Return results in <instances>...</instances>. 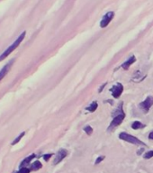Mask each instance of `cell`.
Instances as JSON below:
<instances>
[{"label": "cell", "instance_id": "obj_12", "mask_svg": "<svg viewBox=\"0 0 153 173\" xmlns=\"http://www.w3.org/2000/svg\"><path fill=\"white\" fill-rule=\"evenodd\" d=\"M97 107H98V103H97L96 101H93L88 106H87L86 109L87 110V111H89V112H91V113H93V112H95L96 110L97 109Z\"/></svg>", "mask_w": 153, "mask_h": 173}, {"label": "cell", "instance_id": "obj_14", "mask_svg": "<svg viewBox=\"0 0 153 173\" xmlns=\"http://www.w3.org/2000/svg\"><path fill=\"white\" fill-rule=\"evenodd\" d=\"M25 132H21L20 135H18L16 138H15V139H14V140L12 141V143H11V144H12V145H15L16 143H18L19 141L22 140V138L25 136Z\"/></svg>", "mask_w": 153, "mask_h": 173}, {"label": "cell", "instance_id": "obj_22", "mask_svg": "<svg viewBox=\"0 0 153 173\" xmlns=\"http://www.w3.org/2000/svg\"><path fill=\"white\" fill-rule=\"evenodd\" d=\"M143 151H144V149H141V150H140L139 152H137V154H138V155H141V154L142 153Z\"/></svg>", "mask_w": 153, "mask_h": 173}, {"label": "cell", "instance_id": "obj_5", "mask_svg": "<svg viewBox=\"0 0 153 173\" xmlns=\"http://www.w3.org/2000/svg\"><path fill=\"white\" fill-rule=\"evenodd\" d=\"M113 17H114V12L110 11L108 13H106L103 16V18H102V20L100 22V27L101 28H105L111 23V21L113 20Z\"/></svg>", "mask_w": 153, "mask_h": 173}, {"label": "cell", "instance_id": "obj_9", "mask_svg": "<svg viewBox=\"0 0 153 173\" xmlns=\"http://www.w3.org/2000/svg\"><path fill=\"white\" fill-rule=\"evenodd\" d=\"M34 158H35V154H31L30 156L26 157V158L20 163V166H19L20 169L21 168H27V166L30 165V162L32 161Z\"/></svg>", "mask_w": 153, "mask_h": 173}, {"label": "cell", "instance_id": "obj_10", "mask_svg": "<svg viewBox=\"0 0 153 173\" xmlns=\"http://www.w3.org/2000/svg\"><path fill=\"white\" fill-rule=\"evenodd\" d=\"M135 61H136L135 56H131L125 62H124V63L122 64V68L124 69H125V70H127L130 67H131V65H133Z\"/></svg>", "mask_w": 153, "mask_h": 173}, {"label": "cell", "instance_id": "obj_7", "mask_svg": "<svg viewBox=\"0 0 153 173\" xmlns=\"http://www.w3.org/2000/svg\"><path fill=\"white\" fill-rule=\"evenodd\" d=\"M110 91L112 92V95L114 98H119L122 95V91H124V86L121 83H117L110 89Z\"/></svg>", "mask_w": 153, "mask_h": 173}, {"label": "cell", "instance_id": "obj_1", "mask_svg": "<svg viewBox=\"0 0 153 173\" xmlns=\"http://www.w3.org/2000/svg\"><path fill=\"white\" fill-rule=\"evenodd\" d=\"M25 34H26V32L25 31V32H23V33L18 36V38L8 47V48H7L1 55H0V62H1L3 60H5L6 57H8L9 55H10L15 49L17 48V47L20 45V43H21L23 41H24V39H25Z\"/></svg>", "mask_w": 153, "mask_h": 173}, {"label": "cell", "instance_id": "obj_21", "mask_svg": "<svg viewBox=\"0 0 153 173\" xmlns=\"http://www.w3.org/2000/svg\"><path fill=\"white\" fill-rule=\"evenodd\" d=\"M149 139L150 140H153V132H151L149 135Z\"/></svg>", "mask_w": 153, "mask_h": 173}, {"label": "cell", "instance_id": "obj_15", "mask_svg": "<svg viewBox=\"0 0 153 173\" xmlns=\"http://www.w3.org/2000/svg\"><path fill=\"white\" fill-rule=\"evenodd\" d=\"M84 131H85V132L87 135H91L92 133H93V128H92L90 125H87V126L84 127Z\"/></svg>", "mask_w": 153, "mask_h": 173}, {"label": "cell", "instance_id": "obj_19", "mask_svg": "<svg viewBox=\"0 0 153 173\" xmlns=\"http://www.w3.org/2000/svg\"><path fill=\"white\" fill-rule=\"evenodd\" d=\"M104 159H105V156H99L98 158L96 159V162H95V165H98L99 163L102 162V161H104Z\"/></svg>", "mask_w": 153, "mask_h": 173}, {"label": "cell", "instance_id": "obj_16", "mask_svg": "<svg viewBox=\"0 0 153 173\" xmlns=\"http://www.w3.org/2000/svg\"><path fill=\"white\" fill-rule=\"evenodd\" d=\"M143 157H144V159H147V160L152 158V157H153V151H149L147 152H145Z\"/></svg>", "mask_w": 153, "mask_h": 173}, {"label": "cell", "instance_id": "obj_4", "mask_svg": "<svg viewBox=\"0 0 153 173\" xmlns=\"http://www.w3.org/2000/svg\"><path fill=\"white\" fill-rule=\"evenodd\" d=\"M152 106H153V97L151 96H149L146 99L142 101L140 104V107L144 113H148Z\"/></svg>", "mask_w": 153, "mask_h": 173}, {"label": "cell", "instance_id": "obj_13", "mask_svg": "<svg viewBox=\"0 0 153 173\" xmlns=\"http://www.w3.org/2000/svg\"><path fill=\"white\" fill-rule=\"evenodd\" d=\"M144 127H145V124H143L141 122H139V121H135L132 124V128L134 130H139Z\"/></svg>", "mask_w": 153, "mask_h": 173}, {"label": "cell", "instance_id": "obj_3", "mask_svg": "<svg viewBox=\"0 0 153 173\" xmlns=\"http://www.w3.org/2000/svg\"><path fill=\"white\" fill-rule=\"evenodd\" d=\"M124 118H125V114H124V113L115 115V116L113 117V121L111 122V124H110V125H109V127H108V130H112V129H113V128H115V127L119 126V125L122 124V122L124 121Z\"/></svg>", "mask_w": 153, "mask_h": 173}, {"label": "cell", "instance_id": "obj_8", "mask_svg": "<svg viewBox=\"0 0 153 173\" xmlns=\"http://www.w3.org/2000/svg\"><path fill=\"white\" fill-rule=\"evenodd\" d=\"M14 59L11 60L9 62H7V63L2 68L1 70H0V81H1L3 78L7 75V73L9 72V70H10V69H11V67H12V65L14 63Z\"/></svg>", "mask_w": 153, "mask_h": 173}, {"label": "cell", "instance_id": "obj_20", "mask_svg": "<svg viewBox=\"0 0 153 173\" xmlns=\"http://www.w3.org/2000/svg\"><path fill=\"white\" fill-rule=\"evenodd\" d=\"M106 84H107V83H105V84H104L103 86H100V89H98V92H99V93H101V91H102V90H103V89H105V86H106Z\"/></svg>", "mask_w": 153, "mask_h": 173}, {"label": "cell", "instance_id": "obj_11", "mask_svg": "<svg viewBox=\"0 0 153 173\" xmlns=\"http://www.w3.org/2000/svg\"><path fill=\"white\" fill-rule=\"evenodd\" d=\"M42 168V164L41 161H35L33 163L31 164V167H30V170H33V171H36V170H39L40 169Z\"/></svg>", "mask_w": 153, "mask_h": 173}, {"label": "cell", "instance_id": "obj_6", "mask_svg": "<svg viewBox=\"0 0 153 173\" xmlns=\"http://www.w3.org/2000/svg\"><path fill=\"white\" fill-rule=\"evenodd\" d=\"M67 156H68V151L66 150V149H59V150L58 151V152L56 153V156H55L54 161H53V164H54V165L59 164V162L62 161L63 159H65Z\"/></svg>", "mask_w": 153, "mask_h": 173}, {"label": "cell", "instance_id": "obj_17", "mask_svg": "<svg viewBox=\"0 0 153 173\" xmlns=\"http://www.w3.org/2000/svg\"><path fill=\"white\" fill-rule=\"evenodd\" d=\"M31 170L29 168H21L18 171L14 172V173H30Z\"/></svg>", "mask_w": 153, "mask_h": 173}, {"label": "cell", "instance_id": "obj_18", "mask_svg": "<svg viewBox=\"0 0 153 173\" xmlns=\"http://www.w3.org/2000/svg\"><path fill=\"white\" fill-rule=\"evenodd\" d=\"M52 153H48V154H44L43 156H42V158H43V160L45 161H48L51 157H52Z\"/></svg>", "mask_w": 153, "mask_h": 173}, {"label": "cell", "instance_id": "obj_2", "mask_svg": "<svg viewBox=\"0 0 153 173\" xmlns=\"http://www.w3.org/2000/svg\"><path fill=\"white\" fill-rule=\"evenodd\" d=\"M119 138L121 140H124L125 141H128V143L134 144V145H145L143 141H141V140H139L138 138L134 137L133 135H129L127 132H121L119 135Z\"/></svg>", "mask_w": 153, "mask_h": 173}]
</instances>
